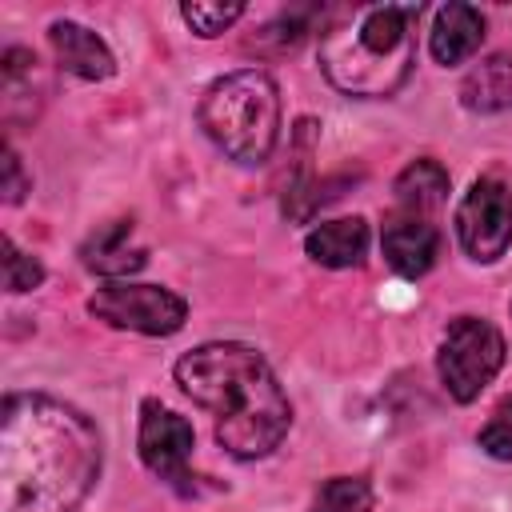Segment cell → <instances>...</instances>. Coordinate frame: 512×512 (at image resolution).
<instances>
[{"mask_svg":"<svg viewBox=\"0 0 512 512\" xmlns=\"http://www.w3.org/2000/svg\"><path fill=\"white\" fill-rule=\"evenodd\" d=\"M96 424L44 392H12L0 412V512H76L100 480Z\"/></svg>","mask_w":512,"mask_h":512,"instance_id":"1","label":"cell"},{"mask_svg":"<svg viewBox=\"0 0 512 512\" xmlns=\"http://www.w3.org/2000/svg\"><path fill=\"white\" fill-rule=\"evenodd\" d=\"M176 384L216 416V444L236 460H260L280 448L292 404L268 360L240 340H212L176 360Z\"/></svg>","mask_w":512,"mask_h":512,"instance_id":"2","label":"cell"},{"mask_svg":"<svg viewBox=\"0 0 512 512\" xmlns=\"http://www.w3.org/2000/svg\"><path fill=\"white\" fill-rule=\"evenodd\" d=\"M420 4H372L320 36L324 80L360 100L396 96L416 68Z\"/></svg>","mask_w":512,"mask_h":512,"instance_id":"3","label":"cell"},{"mask_svg":"<svg viewBox=\"0 0 512 512\" xmlns=\"http://www.w3.org/2000/svg\"><path fill=\"white\" fill-rule=\"evenodd\" d=\"M200 128L236 164H264L280 140V88L260 68H240L200 96Z\"/></svg>","mask_w":512,"mask_h":512,"instance_id":"4","label":"cell"},{"mask_svg":"<svg viewBox=\"0 0 512 512\" xmlns=\"http://www.w3.org/2000/svg\"><path fill=\"white\" fill-rule=\"evenodd\" d=\"M504 336L492 320L484 316H456L444 328L440 352H436V372L444 392L456 404H472L504 368Z\"/></svg>","mask_w":512,"mask_h":512,"instance_id":"5","label":"cell"},{"mask_svg":"<svg viewBox=\"0 0 512 512\" xmlns=\"http://www.w3.org/2000/svg\"><path fill=\"white\" fill-rule=\"evenodd\" d=\"M84 308L96 320H104L112 328L140 332V336H172L188 320L184 296H176L172 288H160V284H128V280H108L104 288H96L88 296Z\"/></svg>","mask_w":512,"mask_h":512,"instance_id":"6","label":"cell"},{"mask_svg":"<svg viewBox=\"0 0 512 512\" xmlns=\"http://www.w3.org/2000/svg\"><path fill=\"white\" fill-rule=\"evenodd\" d=\"M456 236L472 260L480 264L500 260L512 244V188L496 176L472 180V188L456 208Z\"/></svg>","mask_w":512,"mask_h":512,"instance_id":"7","label":"cell"},{"mask_svg":"<svg viewBox=\"0 0 512 512\" xmlns=\"http://www.w3.org/2000/svg\"><path fill=\"white\" fill-rule=\"evenodd\" d=\"M136 448H140V460L152 476L188 492L184 480H188V460H192V448H196V432L180 412L164 408L160 400H144L140 404Z\"/></svg>","mask_w":512,"mask_h":512,"instance_id":"8","label":"cell"},{"mask_svg":"<svg viewBox=\"0 0 512 512\" xmlns=\"http://www.w3.org/2000/svg\"><path fill=\"white\" fill-rule=\"evenodd\" d=\"M380 248H384V260H388L400 276L416 280V276H424V272L436 264L440 232H436V224H432L428 216H420V212H392V216L384 220Z\"/></svg>","mask_w":512,"mask_h":512,"instance_id":"9","label":"cell"},{"mask_svg":"<svg viewBox=\"0 0 512 512\" xmlns=\"http://www.w3.org/2000/svg\"><path fill=\"white\" fill-rule=\"evenodd\" d=\"M48 44H52L60 68L72 72L76 80H108L116 72L112 48L92 28H84L76 20H52L48 24Z\"/></svg>","mask_w":512,"mask_h":512,"instance_id":"10","label":"cell"},{"mask_svg":"<svg viewBox=\"0 0 512 512\" xmlns=\"http://www.w3.org/2000/svg\"><path fill=\"white\" fill-rule=\"evenodd\" d=\"M80 260H84L88 272L108 276V280H120V276L140 272L148 264V252L140 244H132V220H112V224L96 228L80 244Z\"/></svg>","mask_w":512,"mask_h":512,"instance_id":"11","label":"cell"},{"mask_svg":"<svg viewBox=\"0 0 512 512\" xmlns=\"http://www.w3.org/2000/svg\"><path fill=\"white\" fill-rule=\"evenodd\" d=\"M368 244H372V232H368L364 216L324 220L304 236V252L324 268H356V264H364Z\"/></svg>","mask_w":512,"mask_h":512,"instance_id":"12","label":"cell"},{"mask_svg":"<svg viewBox=\"0 0 512 512\" xmlns=\"http://www.w3.org/2000/svg\"><path fill=\"white\" fill-rule=\"evenodd\" d=\"M484 40V16L480 8L472 4H444L436 8V20H432V36H428V48L436 56V64H464Z\"/></svg>","mask_w":512,"mask_h":512,"instance_id":"13","label":"cell"},{"mask_svg":"<svg viewBox=\"0 0 512 512\" xmlns=\"http://www.w3.org/2000/svg\"><path fill=\"white\" fill-rule=\"evenodd\" d=\"M460 104L468 112H512V48L484 56L460 80Z\"/></svg>","mask_w":512,"mask_h":512,"instance_id":"14","label":"cell"},{"mask_svg":"<svg viewBox=\"0 0 512 512\" xmlns=\"http://www.w3.org/2000/svg\"><path fill=\"white\" fill-rule=\"evenodd\" d=\"M392 192H396L400 212H420V216H428V212L440 208L444 196H448V172H444V164H436V160H428V156H424V160H412V164L396 176Z\"/></svg>","mask_w":512,"mask_h":512,"instance_id":"15","label":"cell"},{"mask_svg":"<svg viewBox=\"0 0 512 512\" xmlns=\"http://www.w3.org/2000/svg\"><path fill=\"white\" fill-rule=\"evenodd\" d=\"M312 512H372V484L364 476H332L320 484Z\"/></svg>","mask_w":512,"mask_h":512,"instance_id":"16","label":"cell"},{"mask_svg":"<svg viewBox=\"0 0 512 512\" xmlns=\"http://www.w3.org/2000/svg\"><path fill=\"white\" fill-rule=\"evenodd\" d=\"M180 16H184V24L196 32V36H204V40H212V36H220V32H228L240 16H244V4H180Z\"/></svg>","mask_w":512,"mask_h":512,"instance_id":"17","label":"cell"},{"mask_svg":"<svg viewBox=\"0 0 512 512\" xmlns=\"http://www.w3.org/2000/svg\"><path fill=\"white\" fill-rule=\"evenodd\" d=\"M44 284V264L16 248L12 236H4V288L8 292H32Z\"/></svg>","mask_w":512,"mask_h":512,"instance_id":"18","label":"cell"},{"mask_svg":"<svg viewBox=\"0 0 512 512\" xmlns=\"http://www.w3.org/2000/svg\"><path fill=\"white\" fill-rule=\"evenodd\" d=\"M480 448L492 456V460H512V396H504L496 408H492V416H488V424L480 428Z\"/></svg>","mask_w":512,"mask_h":512,"instance_id":"19","label":"cell"},{"mask_svg":"<svg viewBox=\"0 0 512 512\" xmlns=\"http://www.w3.org/2000/svg\"><path fill=\"white\" fill-rule=\"evenodd\" d=\"M24 192H28V180H24L20 156H16L12 148H4V200H8V204H20Z\"/></svg>","mask_w":512,"mask_h":512,"instance_id":"20","label":"cell"},{"mask_svg":"<svg viewBox=\"0 0 512 512\" xmlns=\"http://www.w3.org/2000/svg\"><path fill=\"white\" fill-rule=\"evenodd\" d=\"M508 308H512V304H508Z\"/></svg>","mask_w":512,"mask_h":512,"instance_id":"21","label":"cell"}]
</instances>
